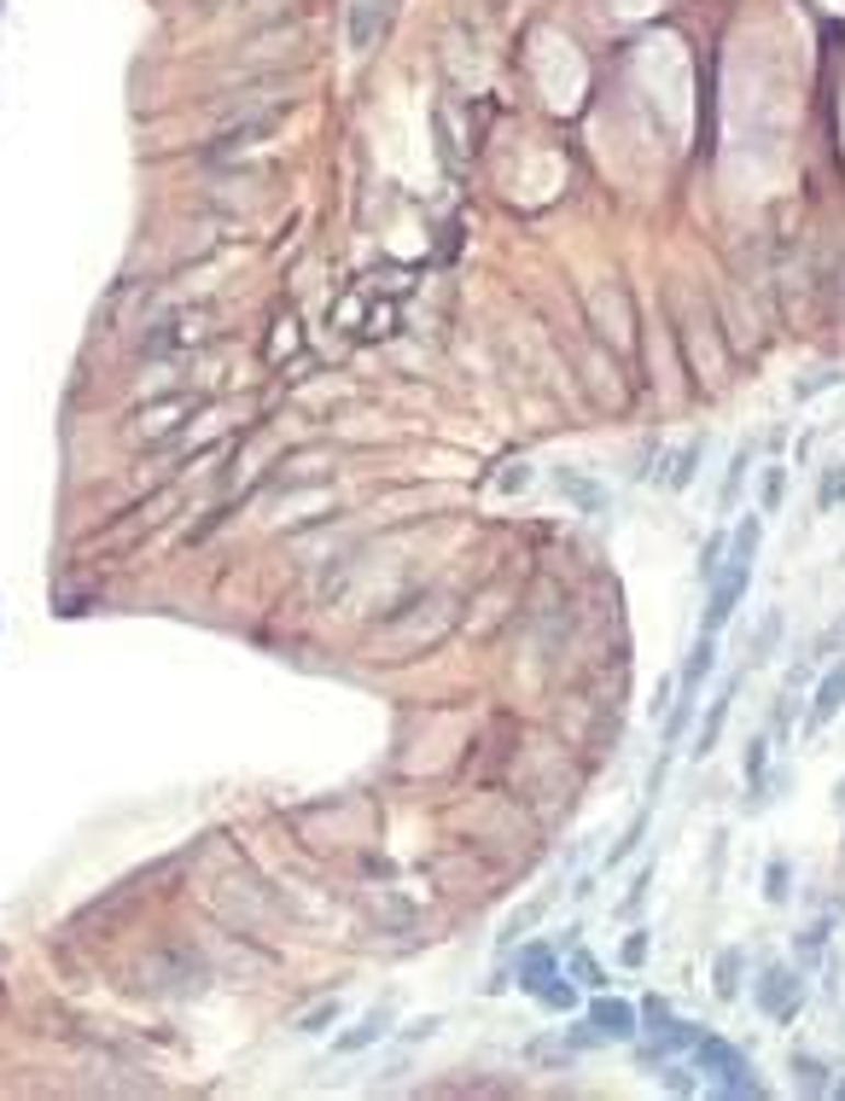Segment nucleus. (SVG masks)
<instances>
[{
    "mask_svg": "<svg viewBox=\"0 0 845 1101\" xmlns=\"http://www.w3.org/2000/svg\"><path fill=\"white\" fill-rule=\"evenodd\" d=\"M758 543H764V513H746L741 525H734L729 536V554H723V571L711 577V601H706V636H718V629L734 618V606H741V594L752 583V559H758Z\"/></svg>",
    "mask_w": 845,
    "mask_h": 1101,
    "instance_id": "obj_1",
    "label": "nucleus"
},
{
    "mask_svg": "<svg viewBox=\"0 0 845 1101\" xmlns=\"http://www.w3.org/2000/svg\"><path fill=\"white\" fill-rule=\"evenodd\" d=\"M694 1067L711 1078L718 1096H764V1078H752V1060L723 1037H706V1032L694 1037Z\"/></svg>",
    "mask_w": 845,
    "mask_h": 1101,
    "instance_id": "obj_2",
    "label": "nucleus"
},
{
    "mask_svg": "<svg viewBox=\"0 0 845 1101\" xmlns=\"http://www.w3.org/2000/svg\"><path fill=\"white\" fill-rule=\"evenodd\" d=\"M636 1014L648 1020V1037H653V1043H648V1060H671L676 1049H694V1037H700V1025L676 1020L665 997H648Z\"/></svg>",
    "mask_w": 845,
    "mask_h": 1101,
    "instance_id": "obj_3",
    "label": "nucleus"
},
{
    "mask_svg": "<svg viewBox=\"0 0 845 1101\" xmlns=\"http://www.w3.org/2000/svg\"><path fill=\"white\" fill-rule=\"evenodd\" d=\"M752 1002H758V1014H769V1020H793L799 1014V1002H804V985H799V974L793 967H781V962H769L758 979H752Z\"/></svg>",
    "mask_w": 845,
    "mask_h": 1101,
    "instance_id": "obj_4",
    "label": "nucleus"
},
{
    "mask_svg": "<svg viewBox=\"0 0 845 1101\" xmlns=\"http://www.w3.org/2000/svg\"><path fill=\"white\" fill-rule=\"evenodd\" d=\"M590 1025H595L601 1043H630L641 1032V1025H636V1002H624V997H595L590 1002Z\"/></svg>",
    "mask_w": 845,
    "mask_h": 1101,
    "instance_id": "obj_5",
    "label": "nucleus"
},
{
    "mask_svg": "<svg viewBox=\"0 0 845 1101\" xmlns=\"http://www.w3.org/2000/svg\"><path fill=\"white\" fill-rule=\"evenodd\" d=\"M711 665H718V636H706V629H700V642L688 647L683 670H676V700L700 705V688H706V677H711Z\"/></svg>",
    "mask_w": 845,
    "mask_h": 1101,
    "instance_id": "obj_6",
    "label": "nucleus"
},
{
    "mask_svg": "<svg viewBox=\"0 0 845 1101\" xmlns=\"http://www.w3.org/2000/svg\"><path fill=\"white\" fill-rule=\"evenodd\" d=\"M840 705H845V659L822 670V682H817V694H811V717H804V735L829 729V723L840 717Z\"/></svg>",
    "mask_w": 845,
    "mask_h": 1101,
    "instance_id": "obj_7",
    "label": "nucleus"
},
{
    "mask_svg": "<svg viewBox=\"0 0 845 1101\" xmlns=\"http://www.w3.org/2000/svg\"><path fill=\"white\" fill-rule=\"evenodd\" d=\"M734 688H741V677H729V682L718 688V694L706 700V717H700V729H694V746H688L694 758H711V752H718L723 723H729V700H734Z\"/></svg>",
    "mask_w": 845,
    "mask_h": 1101,
    "instance_id": "obj_8",
    "label": "nucleus"
},
{
    "mask_svg": "<svg viewBox=\"0 0 845 1101\" xmlns=\"http://www.w3.org/2000/svg\"><path fill=\"white\" fill-rule=\"evenodd\" d=\"M385 1025H391V1002L367 1009L356 1032H344V1037H339V1055H356V1049H367V1043H379V1037H385Z\"/></svg>",
    "mask_w": 845,
    "mask_h": 1101,
    "instance_id": "obj_9",
    "label": "nucleus"
},
{
    "mask_svg": "<svg viewBox=\"0 0 845 1101\" xmlns=\"http://www.w3.org/2000/svg\"><path fill=\"white\" fill-rule=\"evenodd\" d=\"M555 484H560V496H572L583 513H606V490H601V484H590L583 473H555Z\"/></svg>",
    "mask_w": 845,
    "mask_h": 1101,
    "instance_id": "obj_10",
    "label": "nucleus"
},
{
    "mask_svg": "<svg viewBox=\"0 0 845 1101\" xmlns=\"http://www.w3.org/2000/svg\"><path fill=\"white\" fill-rule=\"evenodd\" d=\"M776 642H781V612L769 606L764 618H758V629H752V652H746V665H769V659H776Z\"/></svg>",
    "mask_w": 845,
    "mask_h": 1101,
    "instance_id": "obj_11",
    "label": "nucleus"
},
{
    "mask_svg": "<svg viewBox=\"0 0 845 1101\" xmlns=\"http://www.w3.org/2000/svg\"><path fill=\"white\" fill-rule=\"evenodd\" d=\"M741 974H746V950H741V944L718 950V997H723V1002L741 997Z\"/></svg>",
    "mask_w": 845,
    "mask_h": 1101,
    "instance_id": "obj_12",
    "label": "nucleus"
},
{
    "mask_svg": "<svg viewBox=\"0 0 845 1101\" xmlns=\"http://www.w3.org/2000/svg\"><path fill=\"white\" fill-rule=\"evenodd\" d=\"M787 1067H793V1078H799V1090H811V1096H829V1067L811 1055V1049H793L787 1055Z\"/></svg>",
    "mask_w": 845,
    "mask_h": 1101,
    "instance_id": "obj_13",
    "label": "nucleus"
},
{
    "mask_svg": "<svg viewBox=\"0 0 845 1101\" xmlns=\"http://www.w3.org/2000/svg\"><path fill=\"white\" fill-rule=\"evenodd\" d=\"M845 508V461L822 466V484H817V513H834Z\"/></svg>",
    "mask_w": 845,
    "mask_h": 1101,
    "instance_id": "obj_14",
    "label": "nucleus"
},
{
    "mask_svg": "<svg viewBox=\"0 0 845 1101\" xmlns=\"http://www.w3.org/2000/svg\"><path fill=\"white\" fill-rule=\"evenodd\" d=\"M548 974H555V956H548L543 944H537V950H525V956H519V985H525V991H537V985H543Z\"/></svg>",
    "mask_w": 845,
    "mask_h": 1101,
    "instance_id": "obj_15",
    "label": "nucleus"
},
{
    "mask_svg": "<svg viewBox=\"0 0 845 1101\" xmlns=\"http://www.w3.org/2000/svg\"><path fill=\"white\" fill-rule=\"evenodd\" d=\"M530 997H543L548 1009H578V991H572V985H566V974H560V967H555V974H548V979H543V985H537V991H530Z\"/></svg>",
    "mask_w": 845,
    "mask_h": 1101,
    "instance_id": "obj_16",
    "label": "nucleus"
},
{
    "mask_svg": "<svg viewBox=\"0 0 845 1101\" xmlns=\"http://www.w3.org/2000/svg\"><path fill=\"white\" fill-rule=\"evenodd\" d=\"M781 490H787V466L769 461V466H764V484H758V508L776 513V508H781Z\"/></svg>",
    "mask_w": 845,
    "mask_h": 1101,
    "instance_id": "obj_17",
    "label": "nucleus"
},
{
    "mask_svg": "<svg viewBox=\"0 0 845 1101\" xmlns=\"http://www.w3.org/2000/svg\"><path fill=\"white\" fill-rule=\"evenodd\" d=\"M764 898H769V904H787V898H793V886H787V856H769V863H764Z\"/></svg>",
    "mask_w": 845,
    "mask_h": 1101,
    "instance_id": "obj_18",
    "label": "nucleus"
},
{
    "mask_svg": "<svg viewBox=\"0 0 845 1101\" xmlns=\"http://www.w3.org/2000/svg\"><path fill=\"white\" fill-rule=\"evenodd\" d=\"M700 450H706V443L700 438H694V443H683V455H676V466H671V490H688V484H694V466H700Z\"/></svg>",
    "mask_w": 845,
    "mask_h": 1101,
    "instance_id": "obj_19",
    "label": "nucleus"
},
{
    "mask_svg": "<svg viewBox=\"0 0 845 1101\" xmlns=\"http://www.w3.org/2000/svg\"><path fill=\"white\" fill-rule=\"evenodd\" d=\"M746 466H752V450L741 443V450H734V461H729V478H723V508H734V496H741V478H746Z\"/></svg>",
    "mask_w": 845,
    "mask_h": 1101,
    "instance_id": "obj_20",
    "label": "nucleus"
},
{
    "mask_svg": "<svg viewBox=\"0 0 845 1101\" xmlns=\"http://www.w3.org/2000/svg\"><path fill=\"white\" fill-rule=\"evenodd\" d=\"M723 554H729V536H711V543L700 548V583H711V577L723 571Z\"/></svg>",
    "mask_w": 845,
    "mask_h": 1101,
    "instance_id": "obj_21",
    "label": "nucleus"
},
{
    "mask_svg": "<svg viewBox=\"0 0 845 1101\" xmlns=\"http://www.w3.org/2000/svg\"><path fill=\"white\" fill-rule=\"evenodd\" d=\"M834 379H840V367H817V373H811V379H799V385H793V397H799V402H811V397H817V390H829Z\"/></svg>",
    "mask_w": 845,
    "mask_h": 1101,
    "instance_id": "obj_22",
    "label": "nucleus"
},
{
    "mask_svg": "<svg viewBox=\"0 0 845 1101\" xmlns=\"http://www.w3.org/2000/svg\"><path fill=\"white\" fill-rule=\"evenodd\" d=\"M572 979H578V985H590V991H601V985H606V979H601V967H595V956H590V950H578V956H572Z\"/></svg>",
    "mask_w": 845,
    "mask_h": 1101,
    "instance_id": "obj_23",
    "label": "nucleus"
},
{
    "mask_svg": "<svg viewBox=\"0 0 845 1101\" xmlns=\"http://www.w3.org/2000/svg\"><path fill=\"white\" fill-rule=\"evenodd\" d=\"M543 909H548L543 898H537V904H525V909H519V916H513V921H507V932H502V944H513V939H519V932H525L530 921H543Z\"/></svg>",
    "mask_w": 845,
    "mask_h": 1101,
    "instance_id": "obj_24",
    "label": "nucleus"
},
{
    "mask_svg": "<svg viewBox=\"0 0 845 1101\" xmlns=\"http://www.w3.org/2000/svg\"><path fill=\"white\" fill-rule=\"evenodd\" d=\"M817 652H822V659H845V612H840V618L829 624V636H822V647H817Z\"/></svg>",
    "mask_w": 845,
    "mask_h": 1101,
    "instance_id": "obj_25",
    "label": "nucleus"
},
{
    "mask_svg": "<svg viewBox=\"0 0 845 1101\" xmlns=\"http://www.w3.org/2000/svg\"><path fill=\"white\" fill-rule=\"evenodd\" d=\"M641 962H648V932H630L624 939V967H641Z\"/></svg>",
    "mask_w": 845,
    "mask_h": 1101,
    "instance_id": "obj_26",
    "label": "nucleus"
},
{
    "mask_svg": "<svg viewBox=\"0 0 845 1101\" xmlns=\"http://www.w3.org/2000/svg\"><path fill=\"white\" fill-rule=\"evenodd\" d=\"M333 1020H339V1002H327V1009H316V1014L304 1020V1032H327Z\"/></svg>",
    "mask_w": 845,
    "mask_h": 1101,
    "instance_id": "obj_27",
    "label": "nucleus"
},
{
    "mask_svg": "<svg viewBox=\"0 0 845 1101\" xmlns=\"http://www.w3.org/2000/svg\"><path fill=\"white\" fill-rule=\"evenodd\" d=\"M665 1085H671V1090H694V1078H688L683 1067H665Z\"/></svg>",
    "mask_w": 845,
    "mask_h": 1101,
    "instance_id": "obj_28",
    "label": "nucleus"
},
{
    "mask_svg": "<svg viewBox=\"0 0 845 1101\" xmlns=\"http://www.w3.org/2000/svg\"><path fill=\"white\" fill-rule=\"evenodd\" d=\"M525 478H530L525 466H513V473H502V490H525Z\"/></svg>",
    "mask_w": 845,
    "mask_h": 1101,
    "instance_id": "obj_29",
    "label": "nucleus"
},
{
    "mask_svg": "<svg viewBox=\"0 0 845 1101\" xmlns=\"http://www.w3.org/2000/svg\"><path fill=\"white\" fill-rule=\"evenodd\" d=\"M834 805H840V810H845V781H840V793H834Z\"/></svg>",
    "mask_w": 845,
    "mask_h": 1101,
    "instance_id": "obj_30",
    "label": "nucleus"
}]
</instances>
